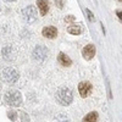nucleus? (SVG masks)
I'll return each instance as SVG.
<instances>
[{"label": "nucleus", "mask_w": 122, "mask_h": 122, "mask_svg": "<svg viewBox=\"0 0 122 122\" xmlns=\"http://www.w3.org/2000/svg\"><path fill=\"white\" fill-rule=\"evenodd\" d=\"M5 101L11 106H20L22 104V97L17 90H10L5 94Z\"/></svg>", "instance_id": "nucleus-1"}, {"label": "nucleus", "mask_w": 122, "mask_h": 122, "mask_svg": "<svg viewBox=\"0 0 122 122\" xmlns=\"http://www.w3.org/2000/svg\"><path fill=\"white\" fill-rule=\"evenodd\" d=\"M86 12L88 14V16H89V20L90 21H94V15L90 12V10H88V9H86Z\"/></svg>", "instance_id": "nucleus-16"}, {"label": "nucleus", "mask_w": 122, "mask_h": 122, "mask_svg": "<svg viewBox=\"0 0 122 122\" xmlns=\"http://www.w3.org/2000/svg\"><path fill=\"white\" fill-rule=\"evenodd\" d=\"M120 1H122V0H120Z\"/></svg>", "instance_id": "nucleus-21"}, {"label": "nucleus", "mask_w": 122, "mask_h": 122, "mask_svg": "<svg viewBox=\"0 0 122 122\" xmlns=\"http://www.w3.org/2000/svg\"><path fill=\"white\" fill-rule=\"evenodd\" d=\"M116 15L118 16V18H120V21L122 22V11H120V10H118V11H116Z\"/></svg>", "instance_id": "nucleus-19"}, {"label": "nucleus", "mask_w": 122, "mask_h": 122, "mask_svg": "<svg viewBox=\"0 0 122 122\" xmlns=\"http://www.w3.org/2000/svg\"><path fill=\"white\" fill-rule=\"evenodd\" d=\"M57 60H59V62H60L61 65H62V66H70L71 64H72L71 59H70L66 54H64V53H60V54H59Z\"/></svg>", "instance_id": "nucleus-10"}, {"label": "nucleus", "mask_w": 122, "mask_h": 122, "mask_svg": "<svg viewBox=\"0 0 122 122\" xmlns=\"http://www.w3.org/2000/svg\"><path fill=\"white\" fill-rule=\"evenodd\" d=\"M37 5L39 7V11H40V15L42 16H45L46 12L49 11V3L46 0H38L37 1Z\"/></svg>", "instance_id": "nucleus-9"}, {"label": "nucleus", "mask_w": 122, "mask_h": 122, "mask_svg": "<svg viewBox=\"0 0 122 122\" xmlns=\"http://www.w3.org/2000/svg\"><path fill=\"white\" fill-rule=\"evenodd\" d=\"M78 90H79V94L83 98H86L90 94V92H92V84L89 82H82L78 86Z\"/></svg>", "instance_id": "nucleus-6"}, {"label": "nucleus", "mask_w": 122, "mask_h": 122, "mask_svg": "<svg viewBox=\"0 0 122 122\" xmlns=\"http://www.w3.org/2000/svg\"><path fill=\"white\" fill-rule=\"evenodd\" d=\"M1 78H3L4 82L15 83L16 81L18 79V73H17V71H15L11 67H5L1 71Z\"/></svg>", "instance_id": "nucleus-3"}, {"label": "nucleus", "mask_w": 122, "mask_h": 122, "mask_svg": "<svg viewBox=\"0 0 122 122\" xmlns=\"http://www.w3.org/2000/svg\"><path fill=\"white\" fill-rule=\"evenodd\" d=\"M42 33H43V36H44L45 38L53 39V38H55V37L57 36V30H56V28H55V27L49 26V27H44V28H43Z\"/></svg>", "instance_id": "nucleus-8"}, {"label": "nucleus", "mask_w": 122, "mask_h": 122, "mask_svg": "<svg viewBox=\"0 0 122 122\" xmlns=\"http://www.w3.org/2000/svg\"><path fill=\"white\" fill-rule=\"evenodd\" d=\"M65 21H66V22H72V21H75V16H72V15L67 16V17L65 18Z\"/></svg>", "instance_id": "nucleus-18"}, {"label": "nucleus", "mask_w": 122, "mask_h": 122, "mask_svg": "<svg viewBox=\"0 0 122 122\" xmlns=\"http://www.w3.org/2000/svg\"><path fill=\"white\" fill-rule=\"evenodd\" d=\"M21 117H22V121H23V122H29V118H28V116H27L25 112L21 114Z\"/></svg>", "instance_id": "nucleus-17"}, {"label": "nucleus", "mask_w": 122, "mask_h": 122, "mask_svg": "<svg viewBox=\"0 0 122 122\" xmlns=\"http://www.w3.org/2000/svg\"><path fill=\"white\" fill-rule=\"evenodd\" d=\"M6 1H15V0H6Z\"/></svg>", "instance_id": "nucleus-20"}, {"label": "nucleus", "mask_w": 122, "mask_h": 122, "mask_svg": "<svg viewBox=\"0 0 122 122\" xmlns=\"http://www.w3.org/2000/svg\"><path fill=\"white\" fill-rule=\"evenodd\" d=\"M3 56H4V59L5 60H11L12 57V53H11V48L10 46H5L4 49H3Z\"/></svg>", "instance_id": "nucleus-13"}, {"label": "nucleus", "mask_w": 122, "mask_h": 122, "mask_svg": "<svg viewBox=\"0 0 122 122\" xmlns=\"http://www.w3.org/2000/svg\"><path fill=\"white\" fill-rule=\"evenodd\" d=\"M55 4L59 9H62L64 7V0H55Z\"/></svg>", "instance_id": "nucleus-15"}, {"label": "nucleus", "mask_w": 122, "mask_h": 122, "mask_svg": "<svg viewBox=\"0 0 122 122\" xmlns=\"http://www.w3.org/2000/svg\"><path fill=\"white\" fill-rule=\"evenodd\" d=\"M56 98L62 105H68V104H71V101H72V92L68 88H61L57 92Z\"/></svg>", "instance_id": "nucleus-2"}, {"label": "nucleus", "mask_w": 122, "mask_h": 122, "mask_svg": "<svg viewBox=\"0 0 122 122\" xmlns=\"http://www.w3.org/2000/svg\"><path fill=\"white\" fill-rule=\"evenodd\" d=\"M48 56V49L44 45H37L33 50V59L37 61H43Z\"/></svg>", "instance_id": "nucleus-5"}, {"label": "nucleus", "mask_w": 122, "mask_h": 122, "mask_svg": "<svg viewBox=\"0 0 122 122\" xmlns=\"http://www.w3.org/2000/svg\"><path fill=\"white\" fill-rule=\"evenodd\" d=\"M82 54H83V57L86 60H90L93 59V56L95 55V46L93 44H89V45H86L82 50Z\"/></svg>", "instance_id": "nucleus-7"}, {"label": "nucleus", "mask_w": 122, "mask_h": 122, "mask_svg": "<svg viewBox=\"0 0 122 122\" xmlns=\"http://www.w3.org/2000/svg\"><path fill=\"white\" fill-rule=\"evenodd\" d=\"M67 30H68V33L70 34H73V36H78V34H81V32H82V29H81V26H78V25H72V26H70L68 28H67Z\"/></svg>", "instance_id": "nucleus-11"}, {"label": "nucleus", "mask_w": 122, "mask_h": 122, "mask_svg": "<svg viewBox=\"0 0 122 122\" xmlns=\"http://www.w3.org/2000/svg\"><path fill=\"white\" fill-rule=\"evenodd\" d=\"M16 112H15V111H10V112H7V116L10 117V120H12V121H15L16 120Z\"/></svg>", "instance_id": "nucleus-14"}, {"label": "nucleus", "mask_w": 122, "mask_h": 122, "mask_svg": "<svg viewBox=\"0 0 122 122\" xmlns=\"http://www.w3.org/2000/svg\"><path fill=\"white\" fill-rule=\"evenodd\" d=\"M22 15H23V18L26 20L27 22L32 23L36 21L37 18V11H36V7L34 6H27L22 10Z\"/></svg>", "instance_id": "nucleus-4"}, {"label": "nucleus", "mask_w": 122, "mask_h": 122, "mask_svg": "<svg viewBox=\"0 0 122 122\" xmlns=\"http://www.w3.org/2000/svg\"><path fill=\"white\" fill-rule=\"evenodd\" d=\"M97 120H98V114L97 112H89L83 118V122H97Z\"/></svg>", "instance_id": "nucleus-12"}]
</instances>
